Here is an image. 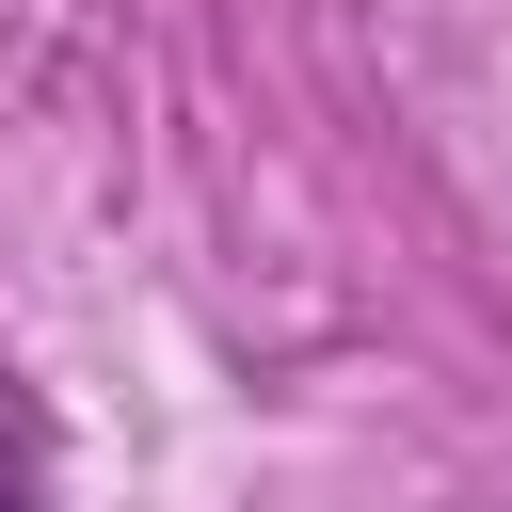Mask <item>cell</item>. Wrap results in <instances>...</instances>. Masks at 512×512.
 Listing matches in <instances>:
<instances>
[{
	"instance_id": "obj_1",
	"label": "cell",
	"mask_w": 512,
	"mask_h": 512,
	"mask_svg": "<svg viewBox=\"0 0 512 512\" xmlns=\"http://www.w3.org/2000/svg\"><path fill=\"white\" fill-rule=\"evenodd\" d=\"M0 512H48V416L16 368H0Z\"/></svg>"
}]
</instances>
